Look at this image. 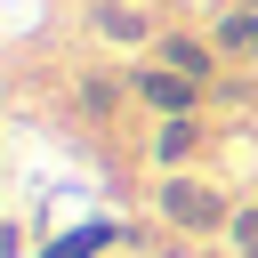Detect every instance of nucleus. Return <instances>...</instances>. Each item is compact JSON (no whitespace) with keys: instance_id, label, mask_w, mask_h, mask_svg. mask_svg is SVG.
Returning <instances> with one entry per match:
<instances>
[{"instance_id":"4","label":"nucleus","mask_w":258,"mask_h":258,"mask_svg":"<svg viewBox=\"0 0 258 258\" xmlns=\"http://www.w3.org/2000/svg\"><path fill=\"white\" fill-rule=\"evenodd\" d=\"M210 40H218V56H258V8H242V0H234V8L218 16V32H210Z\"/></svg>"},{"instance_id":"6","label":"nucleus","mask_w":258,"mask_h":258,"mask_svg":"<svg viewBox=\"0 0 258 258\" xmlns=\"http://www.w3.org/2000/svg\"><path fill=\"white\" fill-rule=\"evenodd\" d=\"M97 32L105 40H145V16L137 8H97Z\"/></svg>"},{"instance_id":"9","label":"nucleus","mask_w":258,"mask_h":258,"mask_svg":"<svg viewBox=\"0 0 258 258\" xmlns=\"http://www.w3.org/2000/svg\"><path fill=\"white\" fill-rule=\"evenodd\" d=\"M242 8H258V0H242Z\"/></svg>"},{"instance_id":"3","label":"nucleus","mask_w":258,"mask_h":258,"mask_svg":"<svg viewBox=\"0 0 258 258\" xmlns=\"http://www.w3.org/2000/svg\"><path fill=\"white\" fill-rule=\"evenodd\" d=\"M153 64L210 81V64H218V40H194V32H161V40H153Z\"/></svg>"},{"instance_id":"1","label":"nucleus","mask_w":258,"mask_h":258,"mask_svg":"<svg viewBox=\"0 0 258 258\" xmlns=\"http://www.w3.org/2000/svg\"><path fill=\"white\" fill-rule=\"evenodd\" d=\"M161 218H169L177 234H226V226H234L226 194L202 185V177H169V185H161Z\"/></svg>"},{"instance_id":"5","label":"nucleus","mask_w":258,"mask_h":258,"mask_svg":"<svg viewBox=\"0 0 258 258\" xmlns=\"http://www.w3.org/2000/svg\"><path fill=\"white\" fill-rule=\"evenodd\" d=\"M194 145H202V113H185V121H161V137H153V161H161V169H177Z\"/></svg>"},{"instance_id":"7","label":"nucleus","mask_w":258,"mask_h":258,"mask_svg":"<svg viewBox=\"0 0 258 258\" xmlns=\"http://www.w3.org/2000/svg\"><path fill=\"white\" fill-rule=\"evenodd\" d=\"M113 242V226H89V234H73V242H56V250H40V258H97Z\"/></svg>"},{"instance_id":"8","label":"nucleus","mask_w":258,"mask_h":258,"mask_svg":"<svg viewBox=\"0 0 258 258\" xmlns=\"http://www.w3.org/2000/svg\"><path fill=\"white\" fill-rule=\"evenodd\" d=\"M226 234H234V250H242V258H258V202H250V210H234V226H226Z\"/></svg>"},{"instance_id":"2","label":"nucleus","mask_w":258,"mask_h":258,"mask_svg":"<svg viewBox=\"0 0 258 258\" xmlns=\"http://www.w3.org/2000/svg\"><path fill=\"white\" fill-rule=\"evenodd\" d=\"M129 89H137V97H145V105H153L161 121H185V113H202V81H194V73H169V64H145V73H137Z\"/></svg>"}]
</instances>
